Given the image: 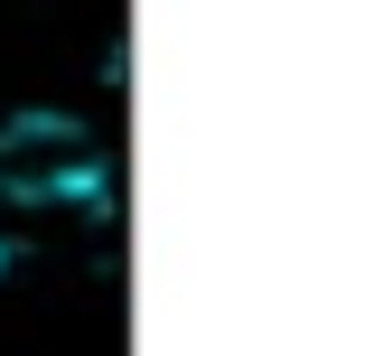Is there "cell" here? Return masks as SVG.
<instances>
[{
    "label": "cell",
    "instance_id": "cell-1",
    "mask_svg": "<svg viewBox=\"0 0 365 356\" xmlns=\"http://www.w3.org/2000/svg\"><path fill=\"white\" fill-rule=\"evenodd\" d=\"M113 197V160L94 122L76 113H10L0 122V216H29V206H103Z\"/></svg>",
    "mask_w": 365,
    "mask_h": 356
},
{
    "label": "cell",
    "instance_id": "cell-2",
    "mask_svg": "<svg viewBox=\"0 0 365 356\" xmlns=\"http://www.w3.org/2000/svg\"><path fill=\"white\" fill-rule=\"evenodd\" d=\"M0 281H10V235H0Z\"/></svg>",
    "mask_w": 365,
    "mask_h": 356
}]
</instances>
